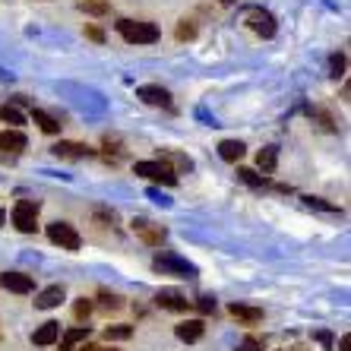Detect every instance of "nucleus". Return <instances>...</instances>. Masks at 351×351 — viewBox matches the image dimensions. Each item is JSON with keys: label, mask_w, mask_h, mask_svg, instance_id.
Here are the masks:
<instances>
[{"label": "nucleus", "mask_w": 351, "mask_h": 351, "mask_svg": "<svg viewBox=\"0 0 351 351\" xmlns=\"http://www.w3.org/2000/svg\"><path fill=\"white\" fill-rule=\"evenodd\" d=\"M196 307H199V311L203 313H215V298H209V294H203V298H196Z\"/></svg>", "instance_id": "31"}, {"label": "nucleus", "mask_w": 351, "mask_h": 351, "mask_svg": "<svg viewBox=\"0 0 351 351\" xmlns=\"http://www.w3.org/2000/svg\"><path fill=\"white\" fill-rule=\"evenodd\" d=\"M174 35H178V41H187V38H193V35H196V25H193V19H184V23L178 25V32H174Z\"/></svg>", "instance_id": "26"}, {"label": "nucleus", "mask_w": 351, "mask_h": 351, "mask_svg": "<svg viewBox=\"0 0 351 351\" xmlns=\"http://www.w3.org/2000/svg\"><path fill=\"white\" fill-rule=\"evenodd\" d=\"M60 301H64V285H51L35 294V307L38 311H54V307H60Z\"/></svg>", "instance_id": "12"}, {"label": "nucleus", "mask_w": 351, "mask_h": 351, "mask_svg": "<svg viewBox=\"0 0 351 351\" xmlns=\"http://www.w3.org/2000/svg\"><path fill=\"white\" fill-rule=\"evenodd\" d=\"M82 351H89V345H86V348H82Z\"/></svg>", "instance_id": "39"}, {"label": "nucleus", "mask_w": 351, "mask_h": 351, "mask_svg": "<svg viewBox=\"0 0 351 351\" xmlns=\"http://www.w3.org/2000/svg\"><path fill=\"white\" fill-rule=\"evenodd\" d=\"M117 35L130 45H156L158 41V25L152 23H136V19H121L117 23Z\"/></svg>", "instance_id": "1"}, {"label": "nucleus", "mask_w": 351, "mask_h": 351, "mask_svg": "<svg viewBox=\"0 0 351 351\" xmlns=\"http://www.w3.org/2000/svg\"><path fill=\"white\" fill-rule=\"evenodd\" d=\"M82 13H92V16H108V0H80Z\"/></svg>", "instance_id": "22"}, {"label": "nucleus", "mask_w": 351, "mask_h": 351, "mask_svg": "<svg viewBox=\"0 0 351 351\" xmlns=\"http://www.w3.org/2000/svg\"><path fill=\"white\" fill-rule=\"evenodd\" d=\"M89 339V326H73V329H66L64 339H60V351H73L80 342H86Z\"/></svg>", "instance_id": "19"}, {"label": "nucleus", "mask_w": 351, "mask_h": 351, "mask_svg": "<svg viewBox=\"0 0 351 351\" xmlns=\"http://www.w3.org/2000/svg\"><path fill=\"white\" fill-rule=\"evenodd\" d=\"M133 171L139 178H149L156 180V184H165V187H174L178 184V171H174L168 162H136L133 165Z\"/></svg>", "instance_id": "2"}, {"label": "nucleus", "mask_w": 351, "mask_h": 351, "mask_svg": "<svg viewBox=\"0 0 351 351\" xmlns=\"http://www.w3.org/2000/svg\"><path fill=\"white\" fill-rule=\"evenodd\" d=\"M73 313H76V319H86L92 313V304L86 301V298H80V301H76V307H73Z\"/></svg>", "instance_id": "32"}, {"label": "nucleus", "mask_w": 351, "mask_h": 351, "mask_svg": "<svg viewBox=\"0 0 351 351\" xmlns=\"http://www.w3.org/2000/svg\"><path fill=\"white\" fill-rule=\"evenodd\" d=\"M228 313L237 319V323H247V326H254V323H260V319H263L260 307H247V304H231Z\"/></svg>", "instance_id": "14"}, {"label": "nucleus", "mask_w": 351, "mask_h": 351, "mask_svg": "<svg viewBox=\"0 0 351 351\" xmlns=\"http://www.w3.org/2000/svg\"><path fill=\"white\" fill-rule=\"evenodd\" d=\"M162 162H171L174 168H178V171H190V168H193V162H190L187 156H165Z\"/></svg>", "instance_id": "28"}, {"label": "nucleus", "mask_w": 351, "mask_h": 351, "mask_svg": "<svg viewBox=\"0 0 351 351\" xmlns=\"http://www.w3.org/2000/svg\"><path fill=\"white\" fill-rule=\"evenodd\" d=\"M58 339H60V323H45V326H38L32 332V342L41 345V348H45V345H54Z\"/></svg>", "instance_id": "16"}, {"label": "nucleus", "mask_w": 351, "mask_h": 351, "mask_svg": "<svg viewBox=\"0 0 351 351\" xmlns=\"http://www.w3.org/2000/svg\"><path fill=\"white\" fill-rule=\"evenodd\" d=\"M32 121L38 123V130H41V133H48V136L60 133V121H54V117H51L48 111H41V108H35V111H32Z\"/></svg>", "instance_id": "20"}, {"label": "nucleus", "mask_w": 351, "mask_h": 351, "mask_svg": "<svg viewBox=\"0 0 351 351\" xmlns=\"http://www.w3.org/2000/svg\"><path fill=\"white\" fill-rule=\"evenodd\" d=\"M247 152V146L241 143V139H221L219 143V156L225 158V162H241Z\"/></svg>", "instance_id": "15"}, {"label": "nucleus", "mask_w": 351, "mask_h": 351, "mask_svg": "<svg viewBox=\"0 0 351 351\" xmlns=\"http://www.w3.org/2000/svg\"><path fill=\"white\" fill-rule=\"evenodd\" d=\"M276 165H278V149H276V146L260 149V156H256V168L263 171V178L276 171Z\"/></svg>", "instance_id": "18"}, {"label": "nucleus", "mask_w": 351, "mask_h": 351, "mask_svg": "<svg viewBox=\"0 0 351 351\" xmlns=\"http://www.w3.org/2000/svg\"><path fill=\"white\" fill-rule=\"evenodd\" d=\"M219 3H225V7H228V3H234V0H219Z\"/></svg>", "instance_id": "37"}, {"label": "nucleus", "mask_w": 351, "mask_h": 351, "mask_svg": "<svg viewBox=\"0 0 351 351\" xmlns=\"http://www.w3.org/2000/svg\"><path fill=\"white\" fill-rule=\"evenodd\" d=\"M48 241L51 244H58L60 250H80V231L73 228V225H66V221H54V225H48Z\"/></svg>", "instance_id": "4"}, {"label": "nucleus", "mask_w": 351, "mask_h": 351, "mask_svg": "<svg viewBox=\"0 0 351 351\" xmlns=\"http://www.w3.org/2000/svg\"><path fill=\"white\" fill-rule=\"evenodd\" d=\"M304 203L311 206V209H323V213H335V206L326 203V199H319V196H304Z\"/></svg>", "instance_id": "27"}, {"label": "nucleus", "mask_w": 351, "mask_h": 351, "mask_svg": "<svg viewBox=\"0 0 351 351\" xmlns=\"http://www.w3.org/2000/svg\"><path fill=\"white\" fill-rule=\"evenodd\" d=\"M152 266H156L158 272H174V276H196V266L187 260H180V256L174 254H158L156 260H152Z\"/></svg>", "instance_id": "5"}, {"label": "nucleus", "mask_w": 351, "mask_h": 351, "mask_svg": "<svg viewBox=\"0 0 351 351\" xmlns=\"http://www.w3.org/2000/svg\"><path fill=\"white\" fill-rule=\"evenodd\" d=\"M317 342L323 345V348H329V345H332V335H329V332H317Z\"/></svg>", "instance_id": "34"}, {"label": "nucleus", "mask_w": 351, "mask_h": 351, "mask_svg": "<svg viewBox=\"0 0 351 351\" xmlns=\"http://www.w3.org/2000/svg\"><path fill=\"white\" fill-rule=\"evenodd\" d=\"M133 231H136V234L143 237L149 247H162L165 237H168L162 225H152V221H146V219H133Z\"/></svg>", "instance_id": "9"}, {"label": "nucleus", "mask_w": 351, "mask_h": 351, "mask_svg": "<svg viewBox=\"0 0 351 351\" xmlns=\"http://www.w3.org/2000/svg\"><path fill=\"white\" fill-rule=\"evenodd\" d=\"M237 178L244 180V184H250V187H266V178H263V174H256L254 168H237Z\"/></svg>", "instance_id": "23"}, {"label": "nucleus", "mask_w": 351, "mask_h": 351, "mask_svg": "<svg viewBox=\"0 0 351 351\" xmlns=\"http://www.w3.org/2000/svg\"><path fill=\"white\" fill-rule=\"evenodd\" d=\"M136 98H143L146 105H156V108H171V92L162 89V86H139Z\"/></svg>", "instance_id": "11"}, {"label": "nucleus", "mask_w": 351, "mask_h": 351, "mask_svg": "<svg viewBox=\"0 0 351 351\" xmlns=\"http://www.w3.org/2000/svg\"><path fill=\"white\" fill-rule=\"evenodd\" d=\"M0 121H3V123H13V130H19V127L25 123V117H23V111H19V108L3 105V108H0Z\"/></svg>", "instance_id": "21"}, {"label": "nucleus", "mask_w": 351, "mask_h": 351, "mask_svg": "<svg viewBox=\"0 0 351 351\" xmlns=\"http://www.w3.org/2000/svg\"><path fill=\"white\" fill-rule=\"evenodd\" d=\"M351 348V335H342V339H339V351H348Z\"/></svg>", "instance_id": "35"}, {"label": "nucleus", "mask_w": 351, "mask_h": 351, "mask_svg": "<svg viewBox=\"0 0 351 351\" xmlns=\"http://www.w3.org/2000/svg\"><path fill=\"white\" fill-rule=\"evenodd\" d=\"M54 156L58 158H89L92 149L82 146V143H58V146H54Z\"/></svg>", "instance_id": "17"}, {"label": "nucleus", "mask_w": 351, "mask_h": 351, "mask_svg": "<svg viewBox=\"0 0 351 351\" xmlns=\"http://www.w3.org/2000/svg\"><path fill=\"white\" fill-rule=\"evenodd\" d=\"M101 304H105V307H111V311H121V307H123V298H117V294H108V291H101Z\"/></svg>", "instance_id": "30"}, {"label": "nucleus", "mask_w": 351, "mask_h": 351, "mask_svg": "<svg viewBox=\"0 0 351 351\" xmlns=\"http://www.w3.org/2000/svg\"><path fill=\"white\" fill-rule=\"evenodd\" d=\"M25 149V133L23 130H3L0 133V158H16Z\"/></svg>", "instance_id": "7"}, {"label": "nucleus", "mask_w": 351, "mask_h": 351, "mask_svg": "<svg viewBox=\"0 0 351 351\" xmlns=\"http://www.w3.org/2000/svg\"><path fill=\"white\" fill-rule=\"evenodd\" d=\"M329 66H332V76H335V80H339V76H345V54H332Z\"/></svg>", "instance_id": "29"}, {"label": "nucleus", "mask_w": 351, "mask_h": 351, "mask_svg": "<svg viewBox=\"0 0 351 351\" xmlns=\"http://www.w3.org/2000/svg\"><path fill=\"white\" fill-rule=\"evenodd\" d=\"M247 25H250L256 35H263V38H272V35H276V16L260 7L247 10Z\"/></svg>", "instance_id": "6"}, {"label": "nucleus", "mask_w": 351, "mask_h": 351, "mask_svg": "<svg viewBox=\"0 0 351 351\" xmlns=\"http://www.w3.org/2000/svg\"><path fill=\"white\" fill-rule=\"evenodd\" d=\"M3 219H7V215H3V213H0V225H3Z\"/></svg>", "instance_id": "38"}, {"label": "nucleus", "mask_w": 351, "mask_h": 351, "mask_svg": "<svg viewBox=\"0 0 351 351\" xmlns=\"http://www.w3.org/2000/svg\"><path fill=\"white\" fill-rule=\"evenodd\" d=\"M38 209L41 206L35 203V199H19V203L13 206V225H16L23 234H32V231L38 228Z\"/></svg>", "instance_id": "3"}, {"label": "nucleus", "mask_w": 351, "mask_h": 351, "mask_svg": "<svg viewBox=\"0 0 351 351\" xmlns=\"http://www.w3.org/2000/svg\"><path fill=\"white\" fill-rule=\"evenodd\" d=\"M203 332H206L203 319H187V323H178V329H174V335H178L180 342H199Z\"/></svg>", "instance_id": "13"}, {"label": "nucleus", "mask_w": 351, "mask_h": 351, "mask_svg": "<svg viewBox=\"0 0 351 351\" xmlns=\"http://www.w3.org/2000/svg\"><path fill=\"white\" fill-rule=\"evenodd\" d=\"M133 329L130 326H108L105 329V339L108 342H123V339H130Z\"/></svg>", "instance_id": "24"}, {"label": "nucleus", "mask_w": 351, "mask_h": 351, "mask_svg": "<svg viewBox=\"0 0 351 351\" xmlns=\"http://www.w3.org/2000/svg\"><path fill=\"white\" fill-rule=\"evenodd\" d=\"M266 348V339H256V335H247L244 342L237 345V351H263Z\"/></svg>", "instance_id": "25"}, {"label": "nucleus", "mask_w": 351, "mask_h": 351, "mask_svg": "<svg viewBox=\"0 0 351 351\" xmlns=\"http://www.w3.org/2000/svg\"><path fill=\"white\" fill-rule=\"evenodd\" d=\"M89 351H114V348H95V345H89Z\"/></svg>", "instance_id": "36"}, {"label": "nucleus", "mask_w": 351, "mask_h": 351, "mask_svg": "<svg viewBox=\"0 0 351 351\" xmlns=\"http://www.w3.org/2000/svg\"><path fill=\"white\" fill-rule=\"evenodd\" d=\"M86 35H89L92 41H105V32H101V29H95V25H86Z\"/></svg>", "instance_id": "33"}, {"label": "nucleus", "mask_w": 351, "mask_h": 351, "mask_svg": "<svg viewBox=\"0 0 351 351\" xmlns=\"http://www.w3.org/2000/svg\"><path fill=\"white\" fill-rule=\"evenodd\" d=\"M156 304L162 307V311H174V313H187L190 307H193V301H187L180 291H174V288H165V291L156 294Z\"/></svg>", "instance_id": "8"}, {"label": "nucleus", "mask_w": 351, "mask_h": 351, "mask_svg": "<svg viewBox=\"0 0 351 351\" xmlns=\"http://www.w3.org/2000/svg\"><path fill=\"white\" fill-rule=\"evenodd\" d=\"M0 285L13 294H29L35 288V282H32V276H25V272H3V276H0Z\"/></svg>", "instance_id": "10"}]
</instances>
